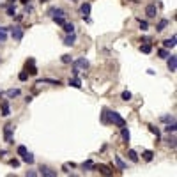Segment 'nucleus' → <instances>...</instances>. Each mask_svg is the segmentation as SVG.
<instances>
[{"label":"nucleus","mask_w":177,"mask_h":177,"mask_svg":"<svg viewBox=\"0 0 177 177\" xmlns=\"http://www.w3.org/2000/svg\"><path fill=\"white\" fill-rule=\"evenodd\" d=\"M108 115H110V122H114L117 128H124V126H126V121L121 117V114H117V112H110V110H108Z\"/></svg>","instance_id":"nucleus-1"},{"label":"nucleus","mask_w":177,"mask_h":177,"mask_svg":"<svg viewBox=\"0 0 177 177\" xmlns=\"http://www.w3.org/2000/svg\"><path fill=\"white\" fill-rule=\"evenodd\" d=\"M37 175H43V177H57V175H59V172H57V170H53V168H50V167H46V165H41V167H39Z\"/></svg>","instance_id":"nucleus-2"},{"label":"nucleus","mask_w":177,"mask_h":177,"mask_svg":"<svg viewBox=\"0 0 177 177\" xmlns=\"http://www.w3.org/2000/svg\"><path fill=\"white\" fill-rule=\"evenodd\" d=\"M9 30H11V36H13L14 41H21V39H23V29H21L20 25L9 27Z\"/></svg>","instance_id":"nucleus-3"},{"label":"nucleus","mask_w":177,"mask_h":177,"mask_svg":"<svg viewBox=\"0 0 177 177\" xmlns=\"http://www.w3.org/2000/svg\"><path fill=\"white\" fill-rule=\"evenodd\" d=\"M167 66H168L170 73H175V69H177V55H168L167 57Z\"/></svg>","instance_id":"nucleus-4"},{"label":"nucleus","mask_w":177,"mask_h":177,"mask_svg":"<svg viewBox=\"0 0 177 177\" xmlns=\"http://www.w3.org/2000/svg\"><path fill=\"white\" fill-rule=\"evenodd\" d=\"M73 66H75V68H78V69H88V66H91V64H88V60L85 57H80V59H76L73 62Z\"/></svg>","instance_id":"nucleus-5"},{"label":"nucleus","mask_w":177,"mask_h":177,"mask_svg":"<svg viewBox=\"0 0 177 177\" xmlns=\"http://www.w3.org/2000/svg\"><path fill=\"white\" fill-rule=\"evenodd\" d=\"M13 131H14L13 124H7V126L4 128V138H6L7 144H13Z\"/></svg>","instance_id":"nucleus-6"},{"label":"nucleus","mask_w":177,"mask_h":177,"mask_svg":"<svg viewBox=\"0 0 177 177\" xmlns=\"http://www.w3.org/2000/svg\"><path fill=\"white\" fill-rule=\"evenodd\" d=\"M0 110H2V114H0L2 117H9L11 115V108H9V101L7 99H4L2 103H0Z\"/></svg>","instance_id":"nucleus-7"},{"label":"nucleus","mask_w":177,"mask_h":177,"mask_svg":"<svg viewBox=\"0 0 177 177\" xmlns=\"http://www.w3.org/2000/svg\"><path fill=\"white\" fill-rule=\"evenodd\" d=\"M145 14H147V18H156V14H158L156 4H149V6L145 7Z\"/></svg>","instance_id":"nucleus-8"},{"label":"nucleus","mask_w":177,"mask_h":177,"mask_svg":"<svg viewBox=\"0 0 177 177\" xmlns=\"http://www.w3.org/2000/svg\"><path fill=\"white\" fill-rule=\"evenodd\" d=\"M94 170H98L99 174H103V175H112L114 172L112 170H110L106 165H94Z\"/></svg>","instance_id":"nucleus-9"},{"label":"nucleus","mask_w":177,"mask_h":177,"mask_svg":"<svg viewBox=\"0 0 177 177\" xmlns=\"http://www.w3.org/2000/svg\"><path fill=\"white\" fill-rule=\"evenodd\" d=\"M75 41H76V34L75 32H71V34H68L64 37V44H66V46H73Z\"/></svg>","instance_id":"nucleus-10"},{"label":"nucleus","mask_w":177,"mask_h":177,"mask_svg":"<svg viewBox=\"0 0 177 177\" xmlns=\"http://www.w3.org/2000/svg\"><path fill=\"white\" fill-rule=\"evenodd\" d=\"M21 160H23V163H27V165H34V163H36V158L32 156V154H30L29 151L23 154V156H21Z\"/></svg>","instance_id":"nucleus-11"},{"label":"nucleus","mask_w":177,"mask_h":177,"mask_svg":"<svg viewBox=\"0 0 177 177\" xmlns=\"http://www.w3.org/2000/svg\"><path fill=\"white\" fill-rule=\"evenodd\" d=\"M121 135H122V142L128 145L129 144V138H131V135H129V129L124 126V128H121Z\"/></svg>","instance_id":"nucleus-12"},{"label":"nucleus","mask_w":177,"mask_h":177,"mask_svg":"<svg viewBox=\"0 0 177 177\" xmlns=\"http://www.w3.org/2000/svg\"><path fill=\"white\" fill-rule=\"evenodd\" d=\"M168 23H170V21L167 20V18H163V20H160V23L156 25V32H163L167 27H168Z\"/></svg>","instance_id":"nucleus-13"},{"label":"nucleus","mask_w":177,"mask_h":177,"mask_svg":"<svg viewBox=\"0 0 177 177\" xmlns=\"http://www.w3.org/2000/svg\"><path fill=\"white\" fill-rule=\"evenodd\" d=\"M175 41H177V36H172L170 39H165L163 41V46L165 48H174L175 46Z\"/></svg>","instance_id":"nucleus-14"},{"label":"nucleus","mask_w":177,"mask_h":177,"mask_svg":"<svg viewBox=\"0 0 177 177\" xmlns=\"http://www.w3.org/2000/svg\"><path fill=\"white\" fill-rule=\"evenodd\" d=\"M7 32H9V27H0V43L7 41Z\"/></svg>","instance_id":"nucleus-15"},{"label":"nucleus","mask_w":177,"mask_h":177,"mask_svg":"<svg viewBox=\"0 0 177 177\" xmlns=\"http://www.w3.org/2000/svg\"><path fill=\"white\" fill-rule=\"evenodd\" d=\"M128 158H129V161H133V163H138V154H137V151L129 149V151H128Z\"/></svg>","instance_id":"nucleus-16"},{"label":"nucleus","mask_w":177,"mask_h":177,"mask_svg":"<svg viewBox=\"0 0 177 177\" xmlns=\"http://www.w3.org/2000/svg\"><path fill=\"white\" fill-rule=\"evenodd\" d=\"M80 11H82V14H83V16H88V14H91V4H88V2H85V4H82V7H80Z\"/></svg>","instance_id":"nucleus-17"},{"label":"nucleus","mask_w":177,"mask_h":177,"mask_svg":"<svg viewBox=\"0 0 177 177\" xmlns=\"http://www.w3.org/2000/svg\"><path fill=\"white\" fill-rule=\"evenodd\" d=\"M68 83H69V87H75V88H82V82H80V80H78L76 76H75V78H69V82H68Z\"/></svg>","instance_id":"nucleus-18"},{"label":"nucleus","mask_w":177,"mask_h":177,"mask_svg":"<svg viewBox=\"0 0 177 177\" xmlns=\"http://www.w3.org/2000/svg\"><path fill=\"white\" fill-rule=\"evenodd\" d=\"M27 73H29V76H36L39 71H37V68L34 64H27Z\"/></svg>","instance_id":"nucleus-19"},{"label":"nucleus","mask_w":177,"mask_h":177,"mask_svg":"<svg viewBox=\"0 0 177 177\" xmlns=\"http://www.w3.org/2000/svg\"><path fill=\"white\" fill-rule=\"evenodd\" d=\"M149 129H151V133H154V135H156V142H160V137H161V131L156 128V126H152V124H149L147 126Z\"/></svg>","instance_id":"nucleus-20"},{"label":"nucleus","mask_w":177,"mask_h":177,"mask_svg":"<svg viewBox=\"0 0 177 177\" xmlns=\"http://www.w3.org/2000/svg\"><path fill=\"white\" fill-rule=\"evenodd\" d=\"M41 83H52V85H60V80H52V78H43V80H39V82H37V85H41Z\"/></svg>","instance_id":"nucleus-21"},{"label":"nucleus","mask_w":177,"mask_h":177,"mask_svg":"<svg viewBox=\"0 0 177 177\" xmlns=\"http://www.w3.org/2000/svg\"><path fill=\"white\" fill-rule=\"evenodd\" d=\"M142 156H144V160H145L147 163H151L152 158H154V152H152V151H144V152H142Z\"/></svg>","instance_id":"nucleus-22"},{"label":"nucleus","mask_w":177,"mask_h":177,"mask_svg":"<svg viewBox=\"0 0 177 177\" xmlns=\"http://www.w3.org/2000/svg\"><path fill=\"white\" fill-rule=\"evenodd\" d=\"M101 122L108 124L110 122V115H108V108H103V114H101Z\"/></svg>","instance_id":"nucleus-23"},{"label":"nucleus","mask_w":177,"mask_h":177,"mask_svg":"<svg viewBox=\"0 0 177 177\" xmlns=\"http://www.w3.org/2000/svg\"><path fill=\"white\" fill-rule=\"evenodd\" d=\"M115 163H117V167H119L121 170H126V168H128V165L122 161V158H121V156H115Z\"/></svg>","instance_id":"nucleus-24"},{"label":"nucleus","mask_w":177,"mask_h":177,"mask_svg":"<svg viewBox=\"0 0 177 177\" xmlns=\"http://www.w3.org/2000/svg\"><path fill=\"white\" fill-rule=\"evenodd\" d=\"M151 50H152L151 43H144L142 46H140V52H142V53H151Z\"/></svg>","instance_id":"nucleus-25"},{"label":"nucleus","mask_w":177,"mask_h":177,"mask_svg":"<svg viewBox=\"0 0 177 177\" xmlns=\"http://www.w3.org/2000/svg\"><path fill=\"white\" fill-rule=\"evenodd\" d=\"M175 128H177V126H175V122H168L163 129H165L167 133H175Z\"/></svg>","instance_id":"nucleus-26"},{"label":"nucleus","mask_w":177,"mask_h":177,"mask_svg":"<svg viewBox=\"0 0 177 177\" xmlns=\"http://www.w3.org/2000/svg\"><path fill=\"white\" fill-rule=\"evenodd\" d=\"M62 27H64V30H66V32H68V34H71V32H75V29H76V27H75V23H64Z\"/></svg>","instance_id":"nucleus-27"},{"label":"nucleus","mask_w":177,"mask_h":177,"mask_svg":"<svg viewBox=\"0 0 177 177\" xmlns=\"http://www.w3.org/2000/svg\"><path fill=\"white\" fill-rule=\"evenodd\" d=\"M82 168L83 170H94V163L88 160V161H85V163H82Z\"/></svg>","instance_id":"nucleus-28"},{"label":"nucleus","mask_w":177,"mask_h":177,"mask_svg":"<svg viewBox=\"0 0 177 177\" xmlns=\"http://www.w3.org/2000/svg\"><path fill=\"white\" fill-rule=\"evenodd\" d=\"M53 21L57 25H64L66 23V16H53Z\"/></svg>","instance_id":"nucleus-29"},{"label":"nucleus","mask_w":177,"mask_h":177,"mask_svg":"<svg viewBox=\"0 0 177 177\" xmlns=\"http://www.w3.org/2000/svg\"><path fill=\"white\" fill-rule=\"evenodd\" d=\"M18 80H20V82H27V80H29V73H27V71H21V73L18 75Z\"/></svg>","instance_id":"nucleus-30"},{"label":"nucleus","mask_w":177,"mask_h":177,"mask_svg":"<svg viewBox=\"0 0 177 177\" xmlns=\"http://www.w3.org/2000/svg\"><path fill=\"white\" fill-rule=\"evenodd\" d=\"M138 23H140V30H149V23H147V21L145 20H138Z\"/></svg>","instance_id":"nucleus-31"},{"label":"nucleus","mask_w":177,"mask_h":177,"mask_svg":"<svg viewBox=\"0 0 177 177\" xmlns=\"http://www.w3.org/2000/svg\"><path fill=\"white\" fill-rule=\"evenodd\" d=\"M7 96L9 98H18L20 96V91H18V88H11V91H7Z\"/></svg>","instance_id":"nucleus-32"},{"label":"nucleus","mask_w":177,"mask_h":177,"mask_svg":"<svg viewBox=\"0 0 177 177\" xmlns=\"http://www.w3.org/2000/svg\"><path fill=\"white\" fill-rule=\"evenodd\" d=\"M6 9H7V16H14V14H16V9H14L13 4H11V6H6Z\"/></svg>","instance_id":"nucleus-33"},{"label":"nucleus","mask_w":177,"mask_h":177,"mask_svg":"<svg viewBox=\"0 0 177 177\" xmlns=\"http://www.w3.org/2000/svg\"><path fill=\"white\" fill-rule=\"evenodd\" d=\"M158 55H160L161 59H167V57L170 55V52H168V48H163V50H160V52H158Z\"/></svg>","instance_id":"nucleus-34"},{"label":"nucleus","mask_w":177,"mask_h":177,"mask_svg":"<svg viewBox=\"0 0 177 177\" xmlns=\"http://www.w3.org/2000/svg\"><path fill=\"white\" fill-rule=\"evenodd\" d=\"M161 121L168 124V122H175V117H174V115H163V117H161Z\"/></svg>","instance_id":"nucleus-35"},{"label":"nucleus","mask_w":177,"mask_h":177,"mask_svg":"<svg viewBox=\"0 0 177 177\" xmlns=\"http://www.w3.org/2000/svg\"><path fill=\"white\" fill-rule=\"evenodd\" d=\"M60 60H62V64H71V62H73V57H71V55H62Z\"/></svg>","instance_id":"nucleus-36"},{"label":"nucleus","mask_w":177,"mask_h":177,"mask_svg":"<svg viewBox=\"0 0 177 177\" xmlns=\"http://www.w3.org/2000/svg\"><path fill=\"white\" fill-rule=\"evenodd\" d=\"M16 152H18V156H23V154L27 152V147H25V145H18Z\"/></svg>","instance_id":"nucleus-37"},{"label":"nucleus","mask_w":177,"mask_h":177,"mask_svg":"<svg viewBox=\"0 0 177 177\" xmlns=\"http://www.w3.org/2000/svg\"><path fill=\"white\" fill-rule=\"evenodd\" d=\"M121 98H122V99H124V101H129V99H131V98H133V96H131V92H129V91H124V92H122V94H121Z\"/></svg>","instance_id":"nucleus-38"},{"label":"nucleus","mask_w":177,"mask_h":177,"mask_svg":"<svg viewBox=\"0 0 177 177\" xmlns=\"http://www.w3.org/2000/svg\"><path fill=\"white\" fill-rule=\"evenodd\" d=\"M9 165H11V167H13V168H18V167H20V161H18V160H14V158H13V160H11V161H9Z\"/></svg>","instance_id":"nucleus-39"},{"label":"nucleus","mask_w":177,"mask_h":177,"mask_svg":"<svg viewBox=\"0 0 177 177\" xmlns=\"http://www.w3.org/2000/svg\"><path fill=\"white\" fill-rule=\"evenodd\" d=\"M32 11H34V7H32L30 4H25V13L29 14V13H32Z\"/></svg>","instance_id":"nucleus-40"},{"label":"nucleus","mask_w":177,"mask_h":177,"mask_svg":"<svg viewBox=\"0 0 177 177\" xmlns=\"http://www.w3.org/2000/svg\"><path fill=\"white\" fill-rule=\"evenodd\" d=\"M168 145H170V147H172V149H174V147H175V138H174V137H172V138H170V142H168Z\"/></svg>","instance_id":"nucleus-41"},{"label":"nucleus","mask_w":177,"mask_h":177,"mask_svg":"<svg viewBox=\"0 0 177 177\" xmlns=\"http://www.w3.org/2000/svg\"><path fill=\"white\" fill-rule=\"evenodd\" d=\"M78 73H80V69H78V68H75V66H73V76H78Z\"/></svg>","instance_id":"nucleus-42"},{"label":"nucleus","mask_w":177,"mask_h":177,"mask_svg":"<svg viewBox=\"0 0 177 177\" xmlns=\"http://www.w3.org/2000/svg\"><path fill=\"white\" fill-rule=\"evenodd\" d=\"M14 20H16V21H21V20H23V16H21V14H16Z\"/></svg>","instance_id":"nucleus-43"},{"label":"nucleus","mask_w":177,"mask_h":177,"mask_svg":"<svg viewBox=\"0 0 177 177\" xmlns=\"http://www.w3.org/2000/svg\"><path fill=\"white\" fill-rule=\"evenodd\" d=\"M27 175H32V177H34V175H37V172H34V170H29V172H27Z\"/></svg>","instance_id":"nucleus-44"},{"label":"nucleus","mask_w":177,"mask_h":177,"mask_svg":"<svg viewBox=\"0 0 177 177\" xmlns=\"http://www.w3.org/2000/svg\"><path fill=\"white\" fill-rule=\"evenodd\" d=\"M20 2H21V4L25 6V4H30V0H20Z\"/></svg>","instance_id":"nucleus-45"},{"label":"nucleus","mask_w":177,"mask_h":177,"mask_svg":"<svg viewBox=\"0 0 177 177\" xmlns=\"http://www.w3.org/2000/svg\"><path fill=\"white\" fill-rule=\"evenodd\" d=\"M7 2H9V4H14V2H16V0H7Z\"/></svg>","instance_id":"nucleus-46"},{"label":"nucleus","mask_w":177,"mask_h":177,"mask_svg":"<svg viewBox=\"0 0 177 177\" xmlns=\"http://www.w3.org/2000/svg\"><path fill=\"white\" fill-rule=\"evenodd\" d=\"M39 2H48V0H39Z\"/></svg>","instance_id":"nucleus-47"}]
</instances>
